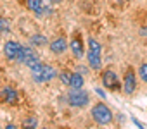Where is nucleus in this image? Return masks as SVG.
<instances>
[{"label": "nucleus", "instance_id": "obj_3", "mask_svg": "<svg viewBox=\"0 0 147 129\" xmlns=\"http://www.w3.org/2000/svg\"><path fill=\"white\" fill-rule=\"evenodd\" d=\"M92 117H94V120H95L97 124H102V126L113 122V112H111L109 107L104 105V103H95V105H94V108H92Z\"/></svg>", "mask_w": 147, "mask_h": 129}, {"label": "nucleus", "instance_id": "obj_16", "mask_svg": "<svg viewBox=\"0 0 147 129\" xmlns=\"http://www.w3.org/2000/svg\"><path fill=\"white\" fill-rule=\"evenodd\" d=\"M138 76L144 83H147V64H142V66L138 67Z\"/></svg>", "mask_w": 147, "mask_h": 129}, {"label": "nucleus", "instance_id": "obj_7", "mask_svg": "<svg viewBox=\"0 0 147 129\" xmlns=\"http://www.w3.org/2000/svg\"><path fill=\"white\" fill-rule=\"evenodd\" d=\"M19 52H21V45H19L18 41H7V43L4 45V53H5V57L11 59V60H18Z\"/></svg>", "mask_w": 147, "mask_h": 129}, {"label": "nucleus", "instance_id": "obj_19", "mask_svg": "<svg viewBox=\"0 0 147 129\" xmlns=\"http://www.w3.org/2000/svg\"><path fill=\"white\" fill-rule=\"evenodd\" d=\"M62 0H50V4H61Z\"/></svg>", "mask_w": 147, "mask_h": 129}, {"label": "nucleus", "instance_id": "obj_9", "mask_svg": "<svg viewBox=\"0 0 147 129\" xmlns=\"http://www.w3.org/2000/svg\"><path fill=\"white\" fill-rule=\"evenodd\" d=\"M0 100H4L7 103H16L18 102V91L11 86H5L2 88V91H0Z\"/></svg>", "mask_w": 147, "mask_h": 129}, {"label": "nucleus", "instance_id": "obj_5", "mask_svg": "<svg viewBox=\"0 0 147 129\" xmlns=\"http://www.w3.org/2000/svg\"><path fill=\"white\" fill-rule=\"evenodd\" d=\"M88 100H90V98H88V93H87L83 88H78V90L73 88V91L67 95V103H69L71 107H76V108L88 105Z\"/></svg>", "mask_w": 147, "mask_h": 129}, {"label": "nucleus", "instance_id": "obj_17", "mask_svg": "<svg viewBox=\"0 0 147 129\" xmlns=\"http://www.w3.org/2000/svg\"><path fill=\"white\" fill-rule=\"evenodd\" d=\"M59 78H61V81H62V83H66V84H69V81H71V74H69L67 71H66V72H61V76H59Z\"/></svg>", "mask_w": 147, "mask_h": 129}, {"label": "nucleus", "instance_id": "obj_14", "mask_svg": "<svg viewBox=\"0 0 147 129\" xmlns=\"http://www.w3.org/2000/svg\"><path fill=\"white\" fill-rule=\"evenodd\" d=\"M49 41H47V38L43 36V35H33L31 38H30V45L31 47H43V45H47Z\"/></svg>", "mask_w": 147, "mask_h": 129}, {"label": "nucleus", "instance_id": "obj_2", "mask_svg": "<svg viewBox=\"0 0 147 129\" xmlns=\"http://www.w3.org/2000/svg\"><path fill=\"white\" fill-rule=\"evenodd\" d=\"M87 60H88V66L95 71L100 69L102 62H100V45L97 40L90 38L88 40V53H87Z\"/></svg>", "mask_w": 147, "mask_h": 129}, {"label": "nucleus", "instance_id": "obj_18", "mask_svg": "<svg viewBox=\"0 0 147 129\" xmlns=\"http://www.w3.org/2000/svg\"><path fill=\"white\" fill-rule=\"evenodd\" d=\"M23 124H24V127H38V122L35 119H26Z\"/></svg>", "mask_w": 147, "mask_h": 129}, {"label": "nucleus", "instance_id": "obj_4", "mask_svg": "<svg viewBox=\"0 0 147 129\" xmlns=\"http://www.w3.org/2000/svg\"><path fill=\"white\" fill-rule=\"evenodd\" d=\"M18 60H19L21 64H24V66H28L30 69H31V67H35L36 64H40L38 55L35 53L33 47H30V45H21V52H19Z\"/></svg>", "mask_w": 147, "mask_h": 129}, {"label": "nucleus", "instance_id": "obj_20", "mask_svg": "<svg viewBox=\"0 0 147 129\" xmlns=\"http://www.w3.org/2000/svg\"><path fill=\"white\" fill-rule=\"evenodd\" d=\"M142 35H147V29H142Z\"/></svg>", "mask_w": 147, "mask_h": 129}, {"label": "nucleus", "instance_id": "obj_10", "mask_svg": "<svg viewBox=\"0 0 147 129\" xmlns=\"http://www.w3.org/2000/svg\"><path fill=\"white\" fill-rule=\"evenodd\" d=\"M26 7L31 12H35L36 16H42L43 9H45V4H42V0H26Z\"/></svg>", "mask_w": 147, "mask_h": 129}, {"label": "nucleus", "instance_id": "obj_8", "mask_svg": "<svg viewBox=\"0 0 147 129\" xmlns=\"http://www.w3.org/2000/svg\"><path fill=\"white\" fill-rule=\"evenodd\" d=\"M102 83L106 88H111V90H118L119 88V83H118V76L114 71H106L102 74Z\"/></svg>", "mask_w": 147, "mask_h": 129}, {"label": "nucleus", "instance_id": "obj_13", "mask_svg": "<svg viewBox=\"0 0 147 129\" xmlns=\"http://www.w3.org/2000/svg\"><path fill=\"white\" fill-rule=\"evenodd\" d=\"M83 83H85V79H83V74L82 72H73L71 74V81H69V86L71 88L78 90V88L83 86Z\"/></svg>", "mask_w": 147, "mask_h": 129}, {"label": "nucleus", "instance_id": "obj_11", "mask_svg": "<svg viewBox=\"0 0 147 129\" xmlns=\"http://www.w3.org/2000/svg\"><path fill=\"white\" fill-rule=\"evenodd\" d=\"M69 48H71L73 55H75L76 59H82V55H83V43H82V40L73 38L71 43H69Z\"/></svg>", "mask_w": 147, "mask_h": 129}, {"label": "nucleus", "instance_id": "obj_15", "mask_svg": "<svg viewBox=\"0 0 147 129\" xmlns=\"http://www.w3.org/2000/svg\"><path fill=\"white\" fill-rule=\"evenodd\" d=\"M9 31H11V24H9V21L4 19V17H0V33H9Z\"/></svg>", "mask_w": 147, "mask_h": 129}, {"label": "nucleus", "instance_id": "obj_1", "mask_svg": "<svg viewBox=\"0 0 147 129\" xmlns=\"http://www.w3.org/2000/svg\"><path fill=\"white\" fill-rule=\"evenodd\" d=\"M31 76L38 83H47V81L54 79L57 76V72H55V69L52 66H47V64H36L35 67H31Z\"/></svg>", "mask_w": 147, "mask_h": 129}, {"label": "nucleus", "instance_id": "obj_6", "mask_svg": "<svg viewBox=\"0 0 147 129\" xmlns=\"http://www.w3.org/2000/svg\"><path fill=\"white\" fill-rule=\"evenodd\" d=\"M135 88H137V78H135V72H133L131 69H128L126 74H125V78H123V91H125L126 95H131V93L135 91Z\"/></svg>", "mask_w": 147, "mask_h": 129}, {"label": "nucleus", "instance_id": "obj_12", "mask_svg": "<svg viewBox=\"0 0 147 129\" xmlns=\"http://www.w3.org/2000/svg\"><path fill=\"white\" fill-rule=\"evenodd\" d=\"M66 47H69L67 41H66V38H55V40L50 43V50H52L54 53H62V52L66 50Z\"/></svg>", "mask_w": 147, "mask_h": 129}]
</instances>
